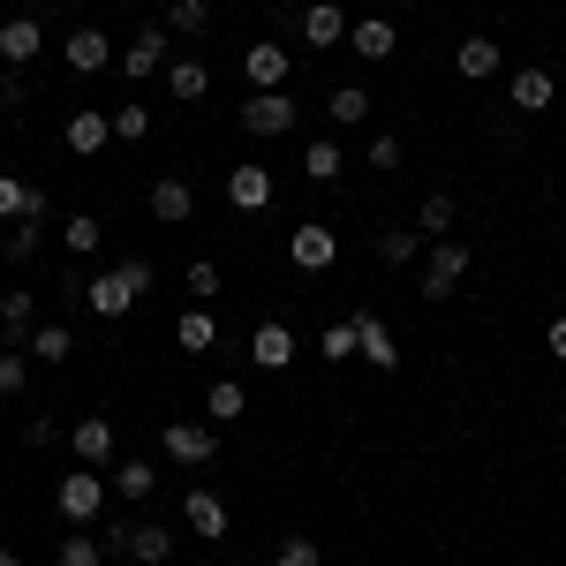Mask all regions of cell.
Wrapping results in <instances>:
<instances>
[{"mask_svg":"<svg viewBox=\"0 0 566 566\" xmlns=\"http://www.w3.org/2000/svg\"><path fill=\"white\" fill-rule=\"evenodd\" d=\"M144 295H151V264L144 258H122V264H106L98 280H84V310L91 317H129Z\"/></svg>","mask_w":566,"mask_h":566,"instance_id":"obj_1","label":"cell"},{"mask_svg":"<svg viewBox=\"0 0 566 566\" xmlns=\"http://www.w3.org/2000/svg\"><path fill=\"white\" fill-rule=\"evenodd\" d=\"M106 499H114V483L98 476V469H84V461H76V469L61 476V491H53V506H61V522H69V528H98Z\"/></svg>","mask_w":566,"mask_h":566,"instance_id":"obj_2","label":"cell"},{"mask_svg":"<svg viewBox=\"0 0 566 566\" xmlns=\"http://www.w3.org/2000/svg\"><path fill=\"white\" fill-rule=\"evenodd\" d=\"M167 61H175V31H167V23H136V39L114 53V69H122L129 84H144V76H167Z\"/></svg>","mask_w":566,"mask_h":566,"instance_id":"obj_3","label":"cell"},{"mask_svg":"<svg viewBox=\"0 0 566 566\" xmlns=\"http://www.w3.org/2000/svg\"><path fill=\"white\" fill-rule=\"evenodd\" d=\"M416 272H423V295H431V303H446V295L469 280V242H453V234H446V242H431Z\"/></svg>","mask_w":566,"mask_h":566,"instance_id":"obj_4","label":"cell"},{"mask_svg":"<svg viewBox=\"0 0 566 566\" xmlns=\"http://www.w3.org/2000/svg\"><path fill=\"white\" fill-rule=\"evenodd\" d=\"M159 446H167L175 469H212V461H219V423H167Z\"/></svg>","mask_w":566,"mask_h":566,"instance_id":"obj_5","label":"cell"},{"mask_svg":"<svg viewBox=\"0 0 566 566\" xmlns=\"http://www.w3.org/2000/svg\"><path fill=\"white\" fill-rule=\"evenodd\" d=\"M295 122H303V106H295L287 91H250V98H242V129L250 136H287Z\"/></svg>","mask_w":566,"mask_h":566,"instance_id":"obj_6","label":"cell"},{"mask_svg":"<svg viewBox=\"0 0 566 566\" xmlns=\"http://www.w3.org/2000/svg\"><path fill=\"white\" fill-rule=\"evenodd\" d=\"M287 258H295V272H333V264H340V234L317 227V219H303V227L287 234Z\"/></svg>","mask_w":566,"mask_h":566,"instance_id":"obj_7","label":"cell"},{"mask_svg":"<svg viewBox=\"0 0 566 566\" xmlns=\"http://www.w3.org/2000/svg\"><path fill=\"white\" fill-rule=\"evenodd\" d=\"M242 76H250V91H287V76H295V53H287V45H272V39L242 45Z\"/></svg>","mask_w":566,"mask_h":566,"instance_id":"obj_8","label":"cell"},{"mask_svg":"<svg viewBox=\"0 0 566 566\" xmlns=\"http://www.w3.org/2000/svg\"><path fill=\"white\" fill-rule=\"evenodd\" d=\"M114 53H122V45L106 39L98 23H76V31H69V45H61V61H69L76 76H98V69H114Z\"/></svg>","mask_w":566,"mask_h":566,"instance_id":"obj_9","label":"cell"},{"mask_svg":"<svg viewBox=\"0 0 566 566\" xmlns=\"http://www.w3.org/2000/svg\"><path fill=\"white\" fill-rule=\"evenodd\" d=\"M250 363H258V370H287V363H295V355H303V340H295V325H280V317H264L258 333H250Z\"/></svg>","mask_w":566,"mask_h":566,"instance_id":"obj_10","label":"cell"},{"mask_svg":"<svg viewBox=\"0 0 566 566\" xmlns=\"http://www.w3.org/2000/svg\"><path fill=\"white\" fill-rule=\"evenodd\" d=\"M144 212L159 219V227H189V219H197V189H189L181 175H159L151 197H144Z\"/></svg>","mask_w":566,"mask_h":566,"instance_id":"obj_11","label":"cell"},{"mask_svg":"<svg viewBox=\"0 0 566 566\" xmlns=\"http://www.w3.org/2000/svg\"><path fill=\"white\" fill-rule=\"evenodd\" d=\"M272 197H280L272 167H227V205L234 212H272Z\"/></svg>","mask_w":566,"mask_h":566,"instance_id":"obj_12","label":"cell"},{"mask_svg":"<svg viewBox=\"0 0 566 566\" xmlns=\"http://www.w3.org/2000/svg\"><path fill=\"white\" fill-rule=\"evenodd\" d=\"M181 528H197L205 544H219V536L234 528V514H227V499H219V491H205V483H197V491L181 499Z\"/></svg>","mask_w":566,"mask_h":566,"instance_id":"obj_13","label":"cell"},{"mask_svg":"<svg viewBox=\"0 0 566 566\" xmlns=\"http://www.w3.org/2000/svg\"><path fill=\"white\" fill-rule=\"evenodd\" d=\"M39 53H45V23L39 15H8V23H0V61H8V69H31Z\"/></svg>","mask_w":566,"mask_h":566,"instance_id":"obj_14","label":"cell"},{"mask_svg":"<svg viewBox=\"0 0 566 566\" xmlns=\"http://www.w3.org/2000/svg\"><path fill=\"white\" fill-rule=\"evenodd\" d=\"M61 144H69L76 159H98V151L114 144V114H98V106H84V114H69V129H61Z\"/></svg>","mask_w":566,"mask_h":566,"instance_id":"obj_15","label":"cell"},{"mask_svg":"<svg viewBox=\"0 0 566 566\" xmlns=\"http://www.w3.org/2000/svg\"><path fill=\"white\" fill-rule=\"evenodd\" d=\"M506 106H514V114H544V106H559V76H552V69H522V76L506 84Z\"/></svg>","mask_w":566,"mask_h":566,"instance_id":"obj_16","label":"cell"},{"mask_svg":"<svg viewBox=\"0 0 566 566\" xmlns=\"http://www.w3.org/2000/svg\"><path fill=\"white\" fill-rule=\"evenodd\" d=\"M69 446H76V461H84V469H114V423H106V416H76Z\"/></svg>","mask_w":566,"mask_h":566,"instance_id":"obj_17","label":"cell"},{"mask_svg":"<svg viewBox=\"0 0 566 566\" xmlns=\"http://www.w3.org/2000/svg\"><path fill=\"white\" fill-rule=\"evenodd\" d=\"M167 91H175L181 106H197V98L212 91V61H205V53H175V61H167Z\"/></svg>","mask_w":566,"mask_h":566,"instance_id":"obj_18","label":"cell"},{"mask_svg":"<svg viewBox=\"0 0 566 566\" xmlns=\"http://www.w3.org/2000/svg\"><path fill=\"white\" fill-rule=\"evenodd\" d=\"M31 317H39V287H0V333H8V348L31 340Z\"/></svg>","mask_w":566,"mask_h":566,"instance_id":"obj_19","label":"cell"},{"mask_svg":"<svg viewBox=\"0 0 566 566\" xmlns=\"http://www.w3.org/2000/svg\"><path fill=\"white\" fill-rule=\"evenodd\" d=\"M355 355H363L370 370H392V363H400V348H392V333L378 325V317H370V310H355Z\"/></svg>","mask_w":566,"mask_h":566,"instance_id":"obj_20","label":"cell"},{"mask_svg":"<svg viewBox=\"0 0 566 566\" xmlns=\"http://www.w3.org/2000/svg\"><path fill=\"white\" fill-rule=\"evenodd\" d=\"M175 348H189V355H212V348H219L212 303H197V310H181V317H175Z\"/></svg>","mask_w":566,"mask_h":566,"instance_id":"obj_21","label":"cell"},{"mask_svg":"<svg viewBox=\"0 0 566 566\" xmlns=\"http://www.w3.org/2000/svg\"><path fill=\"white\" fill-rule=\"evenodd\" d=\"M348 45L363 61H392L400 53V31H392V15H370V23H348Z\"/></svg>","mask_w":566,"mask_h":566,"instance_id":"obj_22","label":"cell"},{"mask_svg":"<svg viewBox=\"0 0 566 566\" xmlns=\"http://www.w3.org/2000/svg\"><path fill=\"white\" fill-rule=\"evenodd\" d=\"M61 250H69V258H98V250H106V219L98 212H69L61 219Z\"/></svg>","mask_w":566,"mask_h":566,"instance_id":"obj_23","label":"cell"},{"mask_svg":"<svg viewBox=\"0 0 566 566\" xmlns=\"http://www.w3.org/2000/svg\"><path fill=\"white\" fill-rule=\"evenodd\" d=\"M23 348H31V363H45V370H61V363L76 355V333H69V325L53 317V325H31V340H23Z\"/></svg>","mask_w":566,"mask_h":566,"instance_id":"obj_24","label":"cell"},{"mask_svg":"<svg viewBox=\"0 0 566 566\" xmlns=\"http://www.w3.org/2000/svg\"><path fill=\"white\" fill-rule=\"evenodd\" d=\"M303 39H310V45H340V39H348L340 0H310V8H303Z\"/></svg>","mask_w":566,"mask_h":566,"instance_id":"obj_25","label":"cell"},{"mask_svg":"<svg viewBox=\"0 0 566 566\" xmlns=\"http://www.w3.org/2000/svg\"><path fill=\"white\" fill-rule=\"evenodd\" d=\"M499 61H506V53H499V39H461V45H453V69H461L469 84L499 76Z\"/></svg>","mask_w":566,"mask_h":566,"instance_id":"obj_26","label":"cell"},{"mask_svg":"<svg viewBox=\"0 0 566 566\" xmlns=\"http://www.w3.org/2000/svg\"><path fill=\"white\" fill-rule=\"evenodd\" d=\"M129 559H136V566H167V559H175V528L136 522V528H129Z\"/></svg>","mask_w":566,"mask_h":566,"instance_id":"obj_27","label":"cell"},{"mask_svg":"<svg viewBox=\"0 0 566 566\" xmlns=\"http://www.w3.org/2000/svg\"><path fill=\"white\" fill-rule=\"evenodd\" d=\"M303 175L310 181H340V175H348V151H340L333 136H310V144H303Z\"/></svg>","mask_w":566,"mask_h":566,"instance_id":"obj_28","label":"cell"},{"mask_svg":"<svg viewBox=\"0 0 566 566\" xmlns=\"http://www.w3.org/2000/svg\"><path fill=\"white\" fill-rule=\"evenodd\" d=\"M431 250V234H416V227H378V258L386 264H423Z\"/></svg>","mask_w":566,"mask_h":566,"instance_id":"obj_29","label":"cell"},{"mask_svg":"<svg viewBox=\"0 0 566 566\" xmlns=\"http://www.w3.org/2000/svg\"><path fill=\"white\" fill-rule=\"evenodd\" d=\"M45 242V219H8V242H0V264H31Z\"/></svg>","mask_w":566,"mask_h":566,"instance_id":"obj_30","label":"cell"},{"mask_svg":"<svg viewBox=\"0 0 566 566\" xmlns=\"http://www.w3.org/2000/svg\"><path fill=\"white\" fill-rule=\"evenodd\" d=\"M250 416V392L234 386V378H219L212 392H205V423H242Z\"/></svg>","mask_w":566,"mask_h":566,"instance_id":"obj_31","label":"cell"},{"mask_svg":"<svg viewBox=\"0 0 566 566\" xmlns=\"http://www.w3.org/2000/svg\"><path fill=\"white\" fill-rule=\"evenodd\" d=\"M114 499H151V491H159V469H151V461H114Z\"/></svg>","mask_w":566,"mask_h":566,"instance_id":"obj_32","label":"cell"},{"mask_svg":"<svg viewBox=\"0 0 566 566\" xmlns=\"http://www.w3.org/2000/svg\"><path fill=\"white\" fill-rule=\"evenodd\" d=\"M53 566H106V544H98L91 528H69V536L53 544Z\"/></svg>","mask_w":566,"mask_h":566,"instance_id":"obj_33","label":"cell"},{"mask_svg":"<svg viewBox=\"0 0 566 566\" xmlns=\"http://www.w3.org/2000/svg\"><path fill=\"white\" fill-rule=\"evenodd\" d=\"M325 114H333L340 129H363V122H370V91H363V84H340L333 98H325Z\"/></svg>","mask_w":566,"mask_h":566,"instance_id":"obj_34","label":"cell"},{"mask_svg":"<svg viewBox=\"0 0 566 566\" xmlns=\"http://www.w3.org/2000/svg\"><path fill=\"white\" fill-rule=\"evenodd\" d=\"M205 23H212V0H167V31L175 39H205Z\"/></svg>","mask_w":566,"mask_h":566,"instance_id":"obj_35","label":"cell"},{"mask_svg":"<svg viewBox=\"0 0 566 566\" xmlns=\"http://www.w3.org/2000/svg\"><path fill=\"white\" fill-rule=\"evenodd\" d=\"M446 227H453V197H446V189H431V197L416 205V234H431V242H446Z\"/></svg>","mask_w":566,"mask_h":566,"instance_id":"obj_36","label":"cell"},{"mask_svg":"<svg viewBox=\"0 0 566 566\" xmlns=\"http://www.w3.org/2000/svg\"><path fill=\"white\" fill-rule=\"evenodd\" d=\"M272 566H325V552H317V536L287 528V536H280V552H272Z\"/></svg>","mask_w":566,"mask_h":566,"instance_id":"obj_37","label":"cell"},{"mask_svg":"<svg viewBox=\"0 0 566 566\" xmlns=\"http://www.w3.org/2000/svg\"><path fill=\"white\" fill-rule=\"evenodd\" d=\"M181 287H189L197 303H212V295L227 287V280H219V264H212V258H189V264H181Z\"/></svg>","mask_w":566,"mask_h":566,"instance_id":"obj_38","label":"cell"},{"mask_svg":"<svg viewBox=\"0 0 566 566\" xmlns=\"http://www.w3.org/2000/svg\"><path fill=\"white\" fill-rule=\"evenodd\" d=\"M31 378V348H0V400H15Z\"/></svg>","mask_w":566,"mask_h":566,"instance_id":"obj_39","label":"cell"},{"mask_svg":"<svg viewBox=\"0 0 566 566\" xmlns=\"http://www.w3.org/2000/svg\"><path fill=\"white\" fill-rule=\"evenodd\" d=\"M363 159H370L378 175H400V159H408V144H400L392 129H378V136H370V151H363Z\"/></svg>","mask_w":566,"mask_h":566,"instance_id":"obj_40","label":"cell"},{"mask_svg":"<svg viewBox=\"0 0 566 566\" xmlns=\"http://www.w3.org/2000/svg\"><path fill=\"white\" fill-rule=\"evenodd\" d=\"M151 129V106H114V144H144Z\"/></svg>","mask_w":566,"mask_h":566,"instance_id":"obj_41","label":"cell"},{"mask_svg":"<svg viewBox=\"0 0 566 566\" xmlns=\"http://www.w3.org/2000/svg\"><path fill=\"white\" fill-rule=\"evenodd\" d=\"M348 355H355V310L340 325H325V363H348Z\"/></svg>","mask_w":566,"mask_h":566,"instance_id":"obj_42","label":"cell"},{"mask_svg":"<svg viewBox=\"0 0 566 566\" xmlns=\"http://www.w3.org/2000/svg\"><path fill=\"white\" fill-rule=\"evenodd\" d=\"M23 205H31V181L0 175V219H23Z\"/></svg>","mask_w":566,"mask_h":566,"instance_id":"obj_43","label":"cell"},{"mask_svg":"<svg viewBox=\"0 0 566 566\" xmlns=\"http://www.w3.org/2000/svg\"><path fill=\"white\" fill-rule=\"evenodd\" d=\"M129 528H136V522H106V528H98V544H106V559H129Z\"/></svg>","mask_w":566,"mask_h":566,"instance_id":"obj_44","label":"cell"},{"mask_svg":"<svg viewBox=\"0 0 566 566\" xmlns=\"http://www.w3.org/2000/svg\"><path fill=\"white\" fill-rule=\"evenodd\" d=\"M544 348H552V363H566V310L544 325Z\"/></svg>","mask_w":566,"mask_h":566,"instance_id":"obj_45","label":"cell"},{"mask_svg":"<svg viewBox=\"0 0 566 566\" xmlns=\"http://www.w3.org/2000/svg\"><path fill=\"white\" fill-rule=\"evenodd\" d=\"M0 106H8V114L23 106V69H8V76H0Z\"/></svg>","mask_w":566,"mask_h":566,"instance_id":"obj_46","label":"cell"},{"mask_svg":"<svg viewBox=\"0 0 566 566\" xmlns=\"http://www.w3.org/2000/svg\"><path fill=\"white\" fill-rule=\"evenodd\" d=\"M0 566H23V559H15V552H8V544H0Z\"/></svg>","mask_w":566,"mask_h":566,"instance_id":"obj_47","label":"cell"},{"mask_svg":"<svg viewBox=\"0 0 566 566\" xmlns=\"http://www.w3.org/2000/svg\"><path fill=\"white\" fill-rule=\"evenodd\" d=\"M0 536H8V514H0Z\"/></svg>","mask_w":566,"mask_h":566,"instance_id":"obj_48","label":"cell"},{"mask_svg":"<svg viewBox=\"0 0 566 566\" xmlns=\"http://www.w3.org/2000/svg\"><path fill=\"white\" fill-rule=\"evenodd\" d=\"M386 8H400V0H386Z\"/></svg>","mask_w":566,"mask_h":566,"instance_id":"obj_49","label":"cell"}]
</instances>
